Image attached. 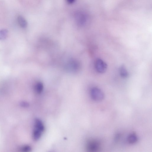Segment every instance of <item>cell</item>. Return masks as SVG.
<instances>
[{
  "label": "cell",
  "instance_id": "obj_1",
  "mask_svg": "<svg viewBox=\"0 0 152 152\" xmlns=\"http://www.w3.org/2000/svg\"><path fill=\"white\" fill-rule=\"evenodd\" d=\"M44 130L45 127L42 122L39 119H36L35 121L33 134V137L34 140H38L41 137Z\"/></svg>",
  "mask_w": 152,
  "mask_h": 152
},
{
  "label": "cell",
  "instance_id": "obj_2",
  "mask_svg": "<svg viewBox=\"0 0 152 152\" xmlns=\"http://www.w3.org/2000/svg\"><path fill=\"white\" fill-rule=\"evenodd\" d=\"M95 68L97 72L100 73H103L107 71V65L102 60L97 59L95 62Z\"/></svg>",
  "mask_w": 152,
  "mask_h": 152
},
{
  "label": "cell",
  "instance_id": "obj_3",
  "mask_svg": "<svg viewBox=\"0 0 152 152\" xmlns=\"http://www.w3.org/2000/svg\"><path fill=\"white\" fill-rule=\"evenodd\" d=\"M91 94L92 99L97 101H101L104 99L103 93L101 90L97 88H94L91 90Z\"/></svg>",
  "mask_w": 152,
  "mask_h": 152
},
{
  "label": "cell",
  "instance_id": "obj_4",
  "mask_svg": "<svg viewBox=\"0 0 152 152\" xmlns=\"http://www.w3.org/2000/svg\"><path fill=\"white\" fill-rule=\"evenodd\" d=\"M86 149L90 152H96L100 148V144L98 141L95 140H90L86 144Z\"/></svg>",
  "mask_w": 152,
  "mask_h": 152
},
{
  "label": "cell",
  "instance_id": "obj_5",
  "mask_svg": "<svg viewBox=\"0 0 152 152\" xmlns=\"http://www.w3.org/2000/svg\"><path fill=\"white\" fill-rule=\"evenodd\" d=\"M79 63L75 60H71L69 62L67 65L68 70L72 71H75L78 70L79 68Z\"/></svg>",
  "mask_w": 152,
  "mask_h": 152
},
{
  "label": "cell",
  "instance_id": "obj_6",
  "mask_svg": "<svg viewBox=\"0 0 152 152\" xmlns=\"http://www.w3.org/2000/svg\"><path fill=\"white\" fill-rule=\"evenodd\" d=\"M119 72L121 77L122 78H126L128 77L129 73L125 66H122L119 68Z\"/></svg>",
  "mask_w": 152,
  "mask_h": 152
},
{
  "label": "cell",
  "instance_id": "obj_7",
  "mask_svg": "<svg viewBox=\"0 0 152 152\" xmlns=\"http://www.w3.org/2000/svg\"><path fill=\"white\" fill-rule=\"evenodd\" d=\"M18 21L19 25L21 27L25 28L27 27V21L23 16H19L18 18Z\"/></svg>",
  "mask_w": 152,
  "mask_h": 152
},
{
  "label": "cell",
  "instance_id": "obj_8",
  "mask_svg": "<svg viewBox=\"0 0 152 152\" xmlns=\"http://www.w3.org/2000/svg\"><path fill=\"white\" fill-rule=\"evenodd\" d=\"M138 138L135 134H131L127 138L128 142L131 144H134L137 142Z\"/></svg>",
  "mask_w": 152,
  "mask_h": 152
},
{
  "label": "cell",
  "instance_id": "obj_9",
  "mask_svg": "<svg viewBox=\"0 0 152 152\" xmlns=\"http://www.w3.org/2000/svg\"><path fill=\"white\" fill-rule=\"evenodd\" d=\"M43 89V85L41 82H38L35 85V90L36 92L38 94L41 93Z\"/></svg>",
  "mask_w": 152,
  "mask_h": 152
},
{
  "label": "cell",
  "instance_id": "obj_10",
  "mask_svg": "<svg viewBox=\"0 0 152 152\" xmlns=\"http://www.w3.org/2000/svg\"><path fill=\"white\" fill-rule=\"evenodd\" d=\"M77 17L78 22L79 24L82 25L85 24L86 19V16L85 15L83 14H81V15L77 16Z\"/></svg>",
  "mask_w": 152,
  "mask_h": 152
},
{
  "label": "cell",
  "instance_id": "obj_11",
  "mask_svg": "<svg viewBox=\"0 0 152 152\" xmlns=\"http://www.w3.org/2000/svg\"><path fill=\"white\" fill-rule=\"evenodd\" d=\"M8 31L6 29H3L0 30V40L5 39L8 35Z\"/></svg>",
  "mask_w": 152,
  "mask_h": 152
},
{
  "label": "cell",
  "instance_id": "obj_12",
  "mask_svg": "<svg viewBox=\"0 0 152 152\" xmlns=\"http://www.w3.org/2000/svg\"><path fill=\"white\" fill-rule=\"evenodd\" d=\"M31 147L29 146L26 145L21 147L20 150L23 151L29 152L31 150Z\"/></svg>",
  "mask_w": 152,
  "mask_h": 152
},
{
  "label": "cell",
  "instance_id": "obj_13",
  "mask_svg": "<svg viewBox=\"0 0 152 152\" xmlns=\"http://www.w3.org/2000/svg\"><path fill=\"white\" fill-rule=\"evenodd\" d=\"M20 104L21 106L23 107H27L29 106V103L25 101L21 102Z\"/></svg>",
  "mask_w": 152,
  "mask_h": 152
},
{
  "label": "cell",
  "instance_id": "obj_14",
  "mask_svg": "<svg viewBox=\"0 0 152 152\" xmlns=\"http://www.w3.org/2000/svg\"><path fill=\"white\" fill-rule=\"evenodd\" d=\"M68 3L69 4L73 3L75 1V0H67Z\"/></svg>",
  "mask_w": 152,
  "mask_h": 152
}]
</instances>
